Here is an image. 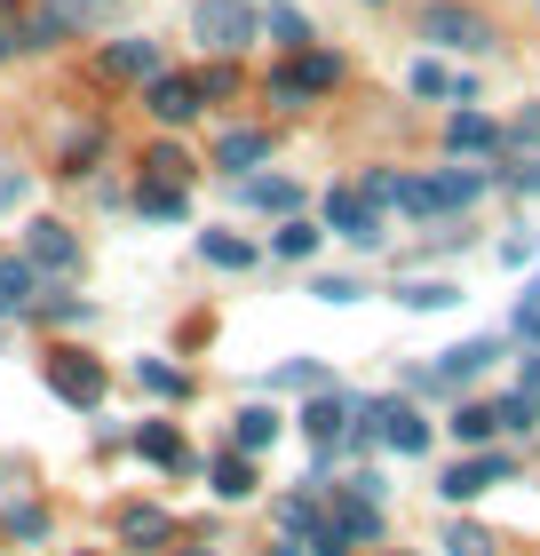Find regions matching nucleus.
Instances as JSON below:
<instances>
[{
    "label": "nucleus",
    "mask_w": 540,
    "mask_h": 556,
    "mask_svg": "<svg viewBox=\"0 0 540 556\" xmlns=\"http://www.w3.org/2000/svg\"><path fill=\"white\" fill-rule=\"evenodd\" d=\"M334 80H342V56L334 48H294V64L271 72V104H311V96H334Z\"/></svg>",
    "instance_id": "1"
},
{
    "label": "nucleus",
    "mask_w": 540,
    "mask_h": 556,
    "mask_svg": "<svg viewBox=\"0 0 540 556\" xmlns=\"http://www.w3.org/2000/svg\"><path fill=\"white\" fill-rule=\"evenodd\" d=\"M191 33L215 48V56H239V48L254 40V9L247 0H199L191 9Z\"/></svg>",
    "instance_id": "2"
},
{
    "label": "nucleus",
    "mask_w": 540,
    "mask_h": 556,
    "mask_svg": "<svg viewBox=\"0 0 540 556\" xmlns=\"http://www.w3.org/2000/svg\"><path fill=\"white\" fill-rule=\"evenodd\" d=\"M493 358H501L493 342H453V350H437V366H414V390H461V382H477Z\"/></svg>",
    "instance_id": "3"
},
{
    "label": "nucleus",
    "mask_w": 540,
    "mask_h": 556,
    "mask_svg": "<svg viewBox=\"0 0 540 556\" xmlns=\"http://www.w3.org/2000/svg\"><path fill=\"white\" fill-rule=\"evenodd\" d=\"M501 477H517V453H469V462H453L445 469V501H477V493H493Z\"/></svg>",
    "instance_id": "4"
},
{
    "label": "nucleus",
    "mask_w": 540,
    "mask_h": 556,
    "mask_svg": "<svg viewBox=\"0 0 540 556\" xmlns=\"http://www.w3.org/2000/svg\"><path fill=\"white\" fill-rule=\"evenodd\" d=\"M326 223H334V239H350V247H381V207L366 191H326Z\"/></svg>",
    "instance_id": "5"
},
{
    "label": "nucleus",
    "mask_w": 540,
    "mask_h": 556,
    "mask_svg": "<svg viewBox=\"0 0 540 556\" xmlns=\"http://www.w3.org/2000/svg\"><path fill=\"white\" fill-rule=\"evenodd\" d=\"M48 390H56L64 406H96V397H104V366L80 358V350H56V358H48Z\"/></svg>",
    "instance_id": "6"
},
{
    "label": "nucleus",
    "mask_w": 540,
    "mask_h": 556,
    "mask_svg": "<svg viewBox=\"0 0 540 556\" xmlns=\"http://www.w3.org/2000/svg\"><path fill=\"white\" fill-rule=\"evenodd\" d=\"M366 421H374V438L390 445L398 462H414V453H429V421H422L414 406H398V397H390V406H374Z\"/></svg>",
    "instance_id": "7"
},
{
    "label": "nucleus",
    "mask_w": 540,
    "mask_h": 556,
    "mask_svg": "<svg viewBox=\"0 0 540 556\" xmlns=\"http://www.w3.org/2000/svg\"><path fill=\"white\" fill-rule=\"evenodd\" d=\"M151 119H160V128H191L199 119V104H208V96H199V80H184V72H160V80H151Z\"/></svg>",
    "instance_id": "8"
},
{
    "label": "nucleus",
    "mask_w": 540,
    "mask_h": 556,
    "mask_svg": "<svg viewBox=\"0 0 540 556\" xmlns=\"http://www.w3.org/2000/svg\"><path fill=\"white\" fill-rule=\"evenodd\" d=\"M24 263L33 270H72L80 263V239H72L56 215H40V223H24Z\"/></svg>",
    "instance_id": "9"
},
{
    "label": "nucleus",
    "mask_w": 540,
    "mask_h": 556,
    "mask_svg": "<svg viewBox=\"0 0 540 556\" xmlns=\"http://www.w3.org/2000/svg\"><path fill=\"white\" fill-rule=\"evenodd\" d=\"M429 40L453 48V56H485V48H493V24L469 16V9H429Z\"/></svg>",
    "instance_id": "10"
},
{
    "label": "nucleus",
    "mask_w": 540,
    "mask_h": 556,
    "mask_svg": "<svg viewBox=\"0 0 540 556\" xmlns=\"http://www.w3.org/2000/svg\"><path fill=\"white\" fill-rule=\"evenodd\" d=\"M96 72H104V80H160V48L151 40H112L104 56H96Z\"/></svg>",
    "instance_id": "11"
},
{
    "label": "nucleus",
    "mask_w": 540,
    "mask_h": 556,
    "mask_svg": "<svg viewBox=\"0 0 540 556\" xmlns=\"http://www.w3.org/2000/svg\"><path fill=\"white\" fill-rule=\"evenodd\" d=\"M429 184H437V207L453 215V207H477V199L493 191V175H485V167H437Z\"/></svg>",
    "instance_id": "12"
},
{
    "label": "nucleus",
    "mask_w": 540,
    "mask_h": 556,
    "mask_svg": "<svg viewBox=\"0 0 540 556\" xmlns=\"http://www.w3.org/2000/svg\"><path fill=\"white\" fill-rule=\"evenodd\" d=\"M263 160H271V136L263 128H230L215 143V167H230V175H247V167H263Z\"/></svg>",
    "instance_id": "13"
},
{
    "label": "nucleus",
    "mask_w": 540,
    "mask_h": 556,
    "mask_svg": "<svg viewBox=\"0 0 540 556\" xmlns=\"http://www.w3.org/2000/svg\"><path fill=\"white\" fill-rule=\"evenodd\" d=\"M493 143H501V128H493L485 112H469V104H461V112L445 119V151H453V160H461V151H493Z\"/></svg>",
    "instance_id": "14"
},
{
    "label": "nucleus",
    "mask_w": 540,
    "mask_h": 556,
    "mask_svg": "<svg viewBox=\"0 0 540 556\" xmlns=\"http://www.w3.org/2000/svg\"><path fill=\"white\" fill-rule=\"evenodd\" d=\"M33 294H40V270L24 263V255H0V311H33Z\"/></svg>",
    "instance_id": "15"
},
{
    "label": "nucleus",
    "mask_w": 540,
    "mask_h": 556,
    "mask_svg": "<svg viewBox=\"0 0 540 556\" xmlns=\"http://www.w3.org/2000/svg\"><path fill=\"white\" fill-rule=\"evenodd\" d=\"M136 453H143V462H160V469H191V453H184V438H175L167 421H143L136 429Z\"/></svg>",
    "instance_id": "16"
},
{
    "label": "nucleus",
    "mask_w": 540,
    "mask_h": 556,
    "mask_svg": "<svg viewBox=\"0 0 540 556\" xmlns=\"http://www.w3.org/2000/svg\"><path fill=\"white\" fill-rule=\"evenodd\" d=\"M247 199H254L263 215H278V223H287V215L302 207V184H287V175H254V184H247Z\"/></svg>",
    "instance_id": "17"
},
{
    "label": "nucleus",
    "mask_w": 540,
    "mask_h": 556,
    "mask_svg": "<svg viewBox=\"0 0 540 556\" xmlns=\"http://www.w3.org/2000/svg\"><path fill=\"white\" fill-rule=\"evenodd\" d=\"M405 88H414V96H461V104L477 96V80H461V72H445V64H414Z\"/></svg>",
    "instance_id": "18"
},
{
    "label": "nucleus",
    "mask_w": 540,
    "mask_h": 556,
    "mask_svg": "<svg viewBox=\"0 0 540 556\" xmlns=\"http://www.w3.org/2000/svg\"><path fill=\"white\" fill-rule=\"evenodd\" d=\"M230 445H239V453H271V445H278V414H271V406H247L239 429H230Z\"/></svg>",
    "instance_id": "19"
},
{
    "label": "nucleus",
    "mask_w": 540,
    "mask_h": 556,
    "mask_svg": "<svg viewBox=\"0 0 540 556\" xmlns=\"http://www.w3.org/2000/svg\"><path fill=\"white\" fill-rule=\"evenodd\" d=\"M136 215L175 223V215H184V184H151V175H143V184H136Z\"/></svg>",
    "instance_id": "20"
},
{
    "label": "nucleus",
    "mask_w": 540,
    "mask_h": 556,
    "mask_svg": "<svg viewBox=\"0 0 540 556\" xmlns=\"http://www.w3.org/2000/svg\"><path fill=\"white\" fill-rule=\"evenodd\" d=\"M302 429H311L318 445H342V429H350V397H318V406L302 414Z\"/></svg>",
    "instance_id": "21"
},
{
    "label": "nucleus",
    "mask_w": 540,
    "mask_h": 556,
    "mask_svg": "<svg viewBox=\"0 0 540 556\" xmlns=\"http://www.w3.org/2000/svg\"><path fill=\"white\" fill-rule=\"evenodd\" d=\"M215 493L223 501H247L254 493V453H239V445L223 453V462H215Z\"/></svg>",
    "instance_id": "22"
},
{
    "label": "nucleus",
    "mask_w": 540,
    "mask_h": 556,
    "mask_svg": "<svg viewBox=\"0 0 540 556\" xmlns=\"http://www.w3.org/2000/svg\"><path fill=\"white\" fill-rule=\"evenodd\" d=\"M175 525H167V509H120V541L127 548H151V541H167Z\"/></svg>",
    "instance_id": "23"
},
{
    "label": "nucleus",
    "mask_w": 540,
    "mask_h": 556,
    "mask_svg": "<svg viewBox=\"0 0 540 556\" xmlns=\"http://www.w3.org/2000/svg\"><path fill=\"white\" fill-rule=\"evenodd\" d=\"M445 429H453V438L469 445V453H485V445H493V429H501V421H493V406H453V421H445Z\"/></svg>",
    "instance_id": "24"
},
{
    "label": "nucleus",
    "mask_w": 540,
    "mask_h": 556,
    "mask_svg": "<svg viewBox=\"0 0 540 556\" xmlns=\"http://www.w3.org/2000/svg\"><path fill=\"white\" fill-rule=\"evenodd\" d=\"M398 302H405V311H453L461 287H453V278H414V287H398Z\"/></svg>",
    "instance_id": "25"
},
{
    "label": "nucleus",
    "mask_w": 540,
    "mask_h": 556,
    "mask_svg": "<svg viewBox=\"0 0 540 556\" xmlns=\"http://www.w3.org/2000/svg\"><path fill=\"white\" fill-rule=\"evenodd\" d=\"M199 255H208L215 270H247V263H254V247H247V239H230V231H199Z\"/></svg>",
    "instance_id": "26"
},
{
    "label": "nucleus",
    "mask_w": 540,
    "mask_h": 556,
    "mask_svg": "<svg viewBox=\"0 0 540 556\" xmlns=\"http://www.w3.org/2000/svg\"><path fill=\"white\" fill-rule=\"evenodd\" d=\"M136 390H151V397H184L191 382H184L167 358H136Z\"/></svg>",
    "instance_id": "27"
},
{
    "label": "nucleus",
    "mask_w": 540,
    "mask_h": 556,
    "mask_svg": "<svg viewBox=\"0 0 540 556\" xmlns=\"http://www.w3.org/2000/svg\"><path fill=\"white\" fill-rule=\"evenodd\" d=\"M493 421H501V429H517V438H532V421H540V397H532V390H508L501 406H493Z\"/></svg>",
    "instance_id": "28"
},
{
    "label": "nucleus",
    "mask_w": 540,
    "mask_h": 556,
    "mask_svg": "<svg viewBox=\"0 0 540 556\" xmlns=\"http://www.w3.org/2000/svg\"><path fill=\"white\" fill-rule=\"evenodd\" d=\"M271 255H287V263H302V255H318V231L302 215H287L278 223V239H271Z\"/></svg>",
    "instance_id": "29"
},
{
    "label": "nucleus",
    "mask_w": 540,
    "mask_h": 556,
    "mask_svg": "<svg viewBox=\"0 0 540 556\" xmlns=\"http://www.w3.org/2000/svg\"><path fill=\"white\" fill-rule=\"evenodd\" d=\"M318 382H326V366H318V358H287V366L271 374V390H318Z\"/></svg>",
    "instance_id": "30"
},
{
    "label": "nucleus",
    "mask_w": 540,
    "mask_h": 556,
    "mask_svg": "<svg viewBox=\"0 0 540 556\" xmlns=\"http://www.w3.org/2000/svg\"><path fill=\"white\" fill-rule=\"evenodd\" d=\"M143 175H151V184H184V175H191V160H184L175 143H160V151L143 160Z\"/></svg>",
    "instance_id": "31"
},
{
    "label": "nucleus",
    "mask_w": 540,
    "mask_h": 556,
    "mask_svg": "<svg viewBox=\"0 0 540 556\" xmlns=\"http://www.w3.org/2000/svg\"><path fill=\"white\" fill-rule=\"evenodd\" d=\"M24 199H33V175L0 160V215H9V207H24Z\"/></svg>",
    "instance_id": "32"
},
{
    "label": "nucleus",
    "mask_w": 540,
    "mask_h": 556,
    "mask_svg": "<svg viewBox=\"0 0 540 556\" xmlns=\"http://www.w3.org/2000/svg\"><path fill=\"white\" fill-rule=\"evenodd\" d=\"M445 556H493V533H477V525H453V533H445Z\"/></svg>",
    "instance_id": "33"
},
{
    "label": "nucleus",
    "mask_w": 540,
    "mask_h": 556,
    "mask_svg": "<svg viewBox=\"0 0 540 556\" xmlns=\"http://www.w3.org/2000/svg\"><path fill=\"white\" fill-rule=\"evenodd\" d=\"M271 40H278V48H302V40H311V24H302L294 9H278V16H271Z\"/></svg>",
    "instance_id": "34"
},
{
    "label": "nucleus",
    "mask_w": 540,
    "mask_h": 556,
    "mask_svg": "<svg viewBox=\"0 0 540 556\" xmlns=\"http://www.w3.org/2000/svg\"><path fill=\"white\" fill-rule=\"evenodd\" d=\"M40 318H48V326H88V302L56 294V302H40Z\"/></svg>",
    "instance_id": "35"
},
{
    "label": "nucleus",
    "mask_w": 540,
    "mask_h": 556,
    "mask_svg": "<svg viewBox=\"0 0 540 556\" xmlns=\"http://www.w3.org/2000/svg\"><path fill=\"white\" fill-rule=\"evenodd\" d=\"M501 143H508V151H540V104H532V112H525V119H517V128H508Z\"/></svg>",
    "instance_id": "36"
},
{
    "label": "nucleus",
    "mask_w": 540,
    "mask_h": 556,
    "mask_svg": "<svg viewBox=\"0 0 540 556\" xmlns=\"http://www.w3.org/2000/svg\"><path fill=\"white\" fill-rule=\"evenodd\" d=\"M318 302H357V294H366V287H357V278H318V287H311Z\"/></svg>",
    "instance_id": "37"
},
{
    "label": "nucleus",
    "mask_w": 540,
    "mask_h": 556,
    "mask_svg": "<svg viewBox=\"0 0 540 556\" xmlns=\"http://www.w3.org/2000/svg\"><path fill=\"white\" fill-rule=\"evenodd\" d=\"M96 143H104V136H96V128H80V136H72V143H64V160H72V175H80V160H96Z\"/></svg>",
    "instance_id": "38"
},
{
    "label": "nucleus",
    "mask_w": 540,
    "mask_h": 556,
    "mask_svg": "<svg viewBox=\"0 0 540 556\" xmlns=\"http://www.w3.org/2000/svg\"><path fill=\"white\" fill-rule=\"evenodd\" d=\"M9 533H24V541H40V533H48V517H40V509H9Z\"/></svg>",
    "instance_id": "39"
},
{
    "label": "nucleus",
    "mask_w": 540,
    "mask_h": 556,
    "mask_svg": "<svg viewBox=\"0 0 540 556\" xmlns=\"http://www.w3.org/2000/svg\"><path fill=\"white\" fill-rule=\"evenodd\" d=\"M517 342L540 350V302H517Z\"/></svg>",
    "instance_id": "40"
},
{
    "label": "nucleus",
    "mask_w": 540,
    "mask_h": 556,
    "mask_svg": "<svg viewBox=\"0 0 540 556\" xmlns=\"http://www.w3.org/2000/svg\"><path fill=\"white\" fill-rule=\"evenodd\" d=\"M508 184H517V191H532V199H540V160H532V167H517V175H508Z\"/></svg>",
    "instance_id": "41"
},
{
    "label": "nucleus",
    "mask_w": 540,
    "mask_h": 556,
    "mask_svg": "<svg viewBox=\"0 0 540 556\" xmlns=\"http://www.w3.org/2000/svg\"><path fill=\"white\" fill-rule=\"evenodd\" d=\"M517 390H532V397H540V358H525V382H517Z\"/></svg>",
    "instance_id": "42"
},
{
    "label": "nucleus",
    "mask_w": 540,
    "mask_h": 556,
    "mask_svg": "<svg viewBox=\"0 0 540 556\" xmlns=\"http://www.w3.org/2000/svg\"><path fill=\"white\" fill-rule=\"evenodd\" d=\"M16 56V33H9V24H0V64H9Z\"/></svg>",
    "instance_id": "43"
},
{
    "label": "nucleus",
    "mask_w": 540,
    "mask_h": 556,
    "mask_svg": "<svg viewBox=\"0 0 540 556\" xmlns=\"http://www.w3.org/2000/svg\"><path fill=\"white\" fill-rule=\"evenodd\" d=\"M9 9H16V0H0V16H9Z\"/></svg>",
    "instance_id": "44"
},
{
    "label": "nucleus",
    "mask_w": 540,
    "mask_h": 556,
    "mask_svg": "<svg viewBox=\"0 0 540 556\" xmlns=\"http://www.w3.org/2000/svg\"><path fill=\"white\" fill-rule=\"evenodd\" d=\"M184 556H208V548H184Z\"/></svg>",
    "instance_id": "45"
},
{
    "label": "nucleus",
    "mask_w": 540,
    "mask_h": 556,
    "mask_svg": "<svg viewBox=\"0 0 540 556\" xmlns=\"http://www.w3.org/2000/svg\"><path fill=\"white\" fill-rule=\"evenodd\" d=\"M0 318H9V311H0Z\"/></svg>",
    "instance_id": "46"
},
{
    "label": "nucleus",
    "mask_w": 540,
    "mask_h": 556,
    "mask_svg": "<svg viewBox=\"0 0 540 556\" xmlns=\"http://www.w3.org/2000/svg\"><path fill=\"white\" fill-rule=\"evenodd\" d=\"M532 9H540V0H532Z\"/></svg>",
    "instance_id": "47"
}]
</instances>
